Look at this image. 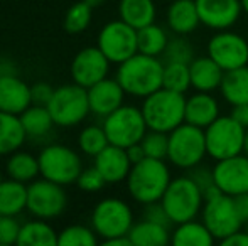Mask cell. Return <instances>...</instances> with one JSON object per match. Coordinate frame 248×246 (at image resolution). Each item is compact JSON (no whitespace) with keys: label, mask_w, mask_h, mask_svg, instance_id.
Here are the masks:
<instances>
[{"label":"cell","mask_w":248,"mask_h":246,"mask_svg":"<svg viewBox=\"0 0 248 246\" xmlns=\"http://www.w3.org/2000/svg\"><path fill=\"white\" fill-rule=\"evenodd\" d=\"M3 181V177H2V171H0V182H2Z\"/></svg>","instance_id":"11a10c76"},{"label":"cell","mask_w":248,"mask_h":246,"mask_svg":"<svg viewBox=\"0 0 248 246\" xmlns=\"http://www.w3.org/2000/svg\"><path fill=\"white\" fill-rule=\"evenodd\" d=\"M96 46L108 58L111 64H122L139 53L137 29L128 26L122 19L111 20L101 27Z\"/></svg>","instance_id":"7c38bea8"},{"label":"cell","mask_w":248,"mask_h":246,"mask_svg":"<svg viewBox=\"0 0 248 246\" xmlns=\"http://www.w3.org/2000/svg\"><path fill=\"white\" fill-rule=\"evenodd\" d=\"M206 150L204 128L194 127L191 123H181L169 131V150L167 160L179 169H194L201 164Z\"/></svg>","instance_id":"52a82bcc"},{"label":"cell","mask_w":248,"mask_h":246,"mask_svg":"<svg viewBox=\"0 0 248 246\" xmlns=\"http://www.w3.org/2000/svg\"><path fill=\"white\" fill-rule=\"evenodd\" d=\"M219 243L225 246H248V230L247 231L238 230L236 233L230 234L225 240H221Z\"/></svg>","instance_id":"f6af8a7d"},{"label":"cell","mask_w":248,"mask_h":246,"mask_svg":"<svg viewBox=\"0 0 248 246\" xmlns=\"http://www.w3.org/2000/svg\"><path fill=\"white\" fill-rule=\"evenodd\" d=\"M208 56L213 58L223 71L248 64V43L245 37L230 30H219L209 39Z\"/></svg>","instance_id":"5bb4252c"},{"label":"cell","mask_w":248,"mask_h":246,"mask_svg":"<svg viewBox=\"0 0 248 246\" xmlns=\"http://www.w3.org/2000/svg\"><path fill=\"white\" fill-rule=\"evenodd\" d=\"M202 223L208 226L215 240L218 241L236 233L245 224L238 214L233 196L221 192L218 186H213L204 192Z\"/></svg>","instance_id":"277c9868"},{"label":"cell","mask_w":248,"mask_h":246,"mask_svg":"<svg viewBox=\"0 0 248 246\" xmlns=\"http://www.w3.org/2000/svg\"><path fill=\"white\" fill-rule=\"evenodd\" d=\"M96 236L93 228L73 224L58 233V246H95L98 243Z\"/></svg>","instance_id":"d590c367"},{"label":"cell","mask_w":248,"mask_h":246,"mask_svg":"<svg viewBox=\"0 0 248 246\" xmlns=\"http://www.w3.org/2000/svg\"><path fill=\"white\" fill-rule=\"evenodd\" d=\"M230 115L242 125V127L248 128V103H243V105H233V110Z\"/></svg>","instance_id":"bcb514c9"},{"label":"cell","mask_w":248,"mask_h":246,"mask_svg":"<svg viewBox=\"0 0 248 246\" xmlns=\"http://www.w3.org/2000/svg\"><path fill=\"white\" fill-rule=\"evenodd\" d=\"M191 69V86L196 91H213L219 88L225 71L213 58L202 56L194 58L189 64Z\"/></svg>","instance_id":"603a6c76"},{"label":"cell","mask_w":248,"mask_h":246,"mask_svg":"<svg viewBox=\"0 0 248 246\" xmlns=\"http://www.w3.org/2000/svg\"><path fill=\"white\" fill-rule=\"evenodd\" d=\"M144 219H149V221H154V223L164 224V226H169V224H172V221L169 219V216H167L166 209H164V206H162V203H160V201L145 204Z\"/></svg>","instance_id":"b9f144b4"},{"label":"cell","mask_w":248,"mask_h":246,"mask_svg":"<svg viewBox=\"0 0 248 246\" xmlns=\"http://www.w3.org/2000/svg\"><path fill=\"white\" fill-rule=\"evenodd\" d=\"M22 127L26 130L27 137L32 138H43L52 130L54 120H52L47 106L43 105H31L27 110H24L19 115Z\"/></svg>","instance_id":"1f68e13d"},{"label":"cell","mask_w":248,"mask_h":246,"mask_svg":"<svg viewBox=\"0 0 248 246\" xmlns=\"http://www.w3.org/2000/svg\"><path fill=\"white\" fill-rule=\"evenodd\" d=\"M247 128L242 127L232 115L218 116L209 127L204 128L206 150L215 160L235 157L243 154Z\"/></svg>","instance_id":"ba28073f"},{"label":"cell","mask_w":248,"mask_h":246,"mask_svg":"<svg viewBox=\"0 0 248 246\" xmlns=\"http://www.w3.org/2000/svg\"><path fill=\"white\" fill-rule=\"evenodd\" d=\"M5 74H17V68L12 61L0 59V76H5Z\"/></svg>","instance_id":"f907efd6"},{"label":"cell","mask_w":248,"mask_h":246,"mask_svg":"<svg viewBox=\"0 0 248 246\" xmlns=\"http://www.w3.org/2000/svg\"><path fill=\"white\" fill-rule=\"evenodd\" d=\"M47 110L58 127H76L92 113L88 89L76 83L59 86L52 93L49 103H47Z\"/></svg>","instance_id":"8992f818"},{"label":"cell","mask_w":248,"mask_h":246,"mask_svg":"<svg viewBox=\"0 0 248 246\" xmlns=\"http://www.w3.org/2000/svg\"><path fill=\"white\" fill-rule=\"evenodd\" d=\"M118 15L124 22L139 30L149 24H154L155 3H154V0H120Z\"/></svg>","instance_id":"484cf974"},{"label":"cell","mask_w":248,"mask_h":246,"mask_svg":"<svg viewBox=\"0 0 248 246\" xmlns=\"http://www.w3.org/2000/svg\"><path fill=\"white\" fill-rule=\"evenodd\" d=\"M27 138L19 115L0 112V157L20 150Z\"/></svg>","instance_id":"cb8c5ba5"},{"label":"cell","mask_w":248,"mask_h":246,"mask_svg":"<svg viewBox=\"0 0 248 246\" xmlns=\"http://www.w3.org/2000/svg\"><path fill=\"white\" fill-rule=\"evenodd\" d=\"M134 226V213L125 201L117 197L101 199L92 213V228L103 240L125 236Z\"/></svg>","instance_id":"8fae6325"},{"label":"cell","mask_w":248,"mask_h":246,"mask_svg":"<svg viewBox=\"0 0 248 246\" xmlns=\"http://www.w3.org/2000/svg\"><path fill=\"white\" fill-rule=\"evenodd\" d=\"M52 93H54V88H51L49 83H44V81L34 83V85L31 86V98H32V105L47 106Z\"/></svg>","instance_id":"7bdbcfd3"},{"label":"cell","mask_w":248,"mask_h":246,"mask_svg":"<svg viewBox=\"0 0 248 246\" xmlns=\"http://www.w3.org/2000/svg\"><path fill=\"white\" fill-rule=\"evenodd\" d=\"M191 86V69L184 62H166L164 64L162 88L177 93H186Z\"/></svg>","instance_id":"836d02e7"},{"label":"cell","mask_w":248,"mask_h":246,"mask_svg":"<svg viewBox=\"0 0 248 246\" xmlns=\"http://www.w3.org/2000/svg\"><path fill=\"white\" fill-rule=\"evenodd\" d=\"M105 246H134L128 238V234L125 236H117V238H110V240H103Z\"/></svg>","instance_id":"681fc988"},{"label":"cell","mask_w":248,"mask_h":246,"mask_svg":"<svg viewBox=\"0 0 248 246\" xmlns=\"http://www.w3.org/2000/svg\"><path fill=\"white\" fill-rule=\"evenodd\" d=\"M37 159H39L41 177L59 186L75 184L83 171L79 155L66 145H47L41 150Z\"/></svg>","instance_id":"9c48e42d"},{"label":"cell","mask_w":248,"mask_h":246,"mask_svg":"<svg viewBox=\"0 0 248 246\" xmlns=\"http://www.w3.org/2000/svg\"><path fill=\"white\" fill-rule=\"evenodd\" d=\"M219 116V105L215 96L208 91H198L193 96L186 98V112L184 122L194 127L206 128Z\"/></svg>","instance_id":"44dd1931"},{"label":"cell","mask_w":248,"mask_h":246,"mask_svg":"<svg viewBox=\"0 0 248 246\" xmlns=\"http://www.w3.org/2000/svg\"><path fill=\"white\" fill-rule=\"evenodd\" d=\"M127 154H128V159H130L132 165L145 159V152H144V148H142L140 142H139V144L130 145V147H127Z\"/></svg>","instance_id":"c3c4849f"},{"label":"cell","mask_w":248,"mask_h":246,"mask_svg":"<svg viewBox=\"0 0 248 246\" xmlns=\"http://www.w3.org/2000/svg\"><path fill=\"white\" fill-rule=\"evenodd\" d=\"M199 24L196 0H174L167 9V26L179 36L194 32Z\"/></svg>","instance_id":"7402d4cb"},{"label":"cell","mask_w":248,"mask_h":246,"mask_svg":"<svg viewBox=\"0 0 248 246\" xmlns=\"http://www.w3.org/2000/svg\"><path fill=\"white\" fill-rule=\"evenodd\" d=\"M215 241V236L208 230V226L194 219L177 224L170 236V243L174 246H211Z\"/></svg>","instance_id":"83f0119b"},{"label":"cell","mask_w":248,"mask_h":246,"mask_svg":"<svg viewBox=\"0 0 248 246\" xmlns=\"http://www.w3.org/2000/svg\"><path fill=\"white\" fill-rule=\"evenodd\" d=\"M164 62L155 56L137 53L118 64L117 81L125 93L137 98H145L162 88Z\"/></svg>","instance_id":"6da1fadb"},{"label":"cell","mask_w":248,"mask_h":246,"mask_svg":"<svg viewBox=\"0 0 248 246\" xmlns=\"http://www.w3.org/2000/svg\"><path fill=\"white\" fill-rule=\"evenodd\" d=\"M242 2V9H243V12L248 15V0H240Z\"/></svg>","instance_id":"db71d44e"},{"label":"cell","mask_w":248,"mask_h":246,"mask_svg":"<svg viewBox=\"0 0 248 246\" xmlns=\"http://www.w3.org/2000/svg\"><path fill=\"white\" fill-rule=\"evenodd\" d=\"M128 238L134 246H164L170 241L169 226L144 219L132 226Z\"/></svg>","instance_id":"4dcf8cb0"},{"label":"cell","mask_w":248,"mask_h":246,"mask_svg":"<svg viewBox=\"0 0 248 246\" xmlns=\"http://www.w3.org/2000/svg\"><path fill=\"white\" fill-rule=\"evenodd\" d=\"M92 17H93V9L85 0H81V2H78V3H73L64 15L66 32H69V34L85 32L90 24H92Z\"/></svg>","instance_id":"8d00e7d4"},{"label":"cell","mask_w":248,"mask_h":246,"mask_svg":"<svg viewBox=\"0 0 248 246\" xmlns=\"http://www.w3.org/2000/svg\"><path fill=\"white\" fill-rule=\"evenodd\" d=\"M76 184H78V187L81 190H85V192H96V190H100L107 182H105L103 175L100 174L98 169L93 165V167L83 169L78 181H76Z\"/></svg>","instance_id":"60d3db41"},{"label":"cell","mask_w":248,"mask_h":246,"mask_svg":"<svg viewBox=\"0 0 248 246\" xmlns=\"http://www.w3.org/2000/svg\"><path fill=\"white\" fill-rule=\"evenodd\" d=\"M108 144H110V142H108V137H107V133H105V128L98 127V125L85 127L78 137L79 150H81L83 154L90 155V157H96Z\"/></svg>","instance_id":"e575fe53"},{"label":"cell","mask_w":248,"mask_h":246,"mask_svg":"<svg viewBox=\"0 0 248 246\" xmlns=\"http://www.w3.org/2000/svg\"><path fill=\"white\" fill-rule=\"evenodd\" d=\"M20 226H22V224H19L16 216L0 214V246L17 245Z\"/></svg>","instance_id":"ab89813d"},{"label":"cell","mask_w":248,"mask_h":246,"mask_svg":"<svg viewBox=\"0 0 248 246\" xmlns=\"http://www.w3.org/2000/svg\"><path fill=\"white\" fill-rule=\"evenodd\" d=\"M108 58L101 53L98 46L95 47H85L75 56L71 62V78L73 83L83 86L88 89L90 86L96 85L101 79H105L110 71Z\"/></svg>","instance_id":"9a60e30c"},{"label":"cell","mask_w":248,"mask_h":246,"mask_svg":"<svg viewBox=\"0 0 248 246\" xmlns=\"http://www.w3.org/2000/svg\"><path fill=\"white\" fill-rule=\"evenodd\" d=\"M32 105L31 86L17 74L0 76V112L20 115Z\"/></svg>","instance_id":"ffe728a7"},{"label":"cell","mask_w":248,"mask_h":246,"mask_svg":"<svg viewBox=\"0 0 248 246\" xmlns=\"http://www.w3.org/2000/svg\"><path fill=\"white\" fill-rule=\"evenodd\" d=\"M169 43L166 30L155 22L142 27L137 30V46L139 53L147 54V56H160L166 51V46Z\"/></svg>","instance_id":"d6a6232c"},{"label":"cell","mask_w":248,"mask_h":246,"mask_svg":"<svg viewBox=\"0 0 248 246\" xmlns=\"http://www.w3.org/2000/svg\"><path fill=\"white\" fill-rule=\"evenodd\" d=\"M213 179L219 190L230 196L248 192V157L245 154H238L218 160L213 169Z\"/></svg>","instance_id":"2e32d148"},{"label":"cell","mask_w":248,"mask_h":246,"mask_svg":"<svg viewBox=\"0 0 248 246\" xmlns=\"http://www.w3.org/2000/svg\"><path fill=\"white\" fill-rule=\"evenodd\" d=\"M86 3H88L92 9H96V7H100V5H103V2L105 0H85Z\"/></svg>","instance_id":"816d5d0a"},{"label":"cell","mask_w":248,"mask_h":246,"mask_svg":"<svg viewBox=\"0 0 248 246\" xmlns=\"http://www.w3.org/2000/svg\"><path fill=\"white\" fill-rule=\"evenodd\" d=\"M160 203L169 219L174 224H181L198 216L204 206V194L191 177H177L170 179Z\"/></svg>","instance_id":"5b68a950"},{"label":"cell","mask_w":248,"mask_h":246,"mask_svg":"<svg viewBox=\"0 0 248 246\" xmlns=\"http://www.w3.org/2000/svg\"><path fill=\"white\" fill-rule=\"evenodd\" d=\"M24 209H27V186L10 177L0 182V214L19 216Z\"/></svg>","instance_id":"4316f807"},{"label":"cell","mask_w":248,"mask_h":246,"mask_svg":"<svg viewBox=\"0 0 248 246\" xmlns=\"http://www.w3.org/2000/svg\"><path fill=\"white\" fill-rule=\"evenodd\" d=\"M95 167L103 175L107 184H118L122 181H127L132 162L128 159L127 148L108 144L95 157Z\"/></svg>","instance_id":"d6986e66"},{"label":"cell","mask_w":248,"mask_h":246,"mask_svg":"<svg viewBox=\"0 0 248 246\" xmlns=\"http://www.w3.org/2000/svg\"><path fill=\"white\" fill-rule=\"evenodd\" d=\"M125 95L127 93L122 88L120 83L117 81V78H105L88 88L90 110H92L93 115L105 118V116H108L110 113H113L115 110L124 105Z\"/></svg>","instance_id":"ac0fdd59"},{"label":"cell","mask_w":248,"mask_h":246,"mask_svg":"<svg viewBox=\"0 0 248 246\" xmlns=\"http://www.w3.org/2000/svg\"><path fill=\"white\" fill-rule=\"evenodd\" d=\"M194 182L199 186V189L202 190V194L208 189H211L215 184V179H213V171H206V169H198V171H193V174L189 175Z\"/></svg>","instance_id":"ee69618b"},{"label":"cell","mask_w":248,"mask_h":246,"mask_svg":"<svg viewBox=\"0 0 248 246\" xmlns=\"http://www.w3.org/2000/svg\"><path fill=\"white\" fill-rule=\"evenodd\" d=\"M162 56L166 62H184V64H191V61L194 59V51L191 47L189 41H186L183 36H179L167 43L166 51H164Z\"/></svg>","instance_id":"f35d334b"},{"label":"cell","mask_w":248,"mask_h":246,"mask_svg":"<svg viewBox=\"0 0 248 246\" xmlns=\"http://www.w3.org/2000/svg\"><path fill=\"white\" fill-rule=\"evenodd\" d=\"M233 199H235V206H236V209H238L240 217H242L243 223L247 224V221H248V192L233 196Z\"/></svg>","instance_id":"7dc6e473"},{"label":"cell","mask_w":248,"mask_h":246,"mask_svg":"<svg viewBox=\"0 0 248 246\" xmlns=\"http://www.w3.org/2000/svg\"><path fill=\"white\" fill-rule=\"evenodd\" d=\"M243 154L248 157V128H247V135H245V145H243Z\"/></svg>","instance_id":"f5cc1de1"},{"label":"cell","mask_w":248,"mask_h":246,"mask_svg":"<svg viewBox=\"0 0 248 246\" xmlns=\"http://www.w3.org/2000/svg\"><path fill=\"white\" fill-rule=\"evenodd\" d=\"M201 24L209 29H230L242 14L240 0H196Z\"/></svg>","instance_id":"e0dca14e"},{"label":"cell","mask_w":248,"mask_h":246,"mask_svg":"<svg viewBox=\"0 0 248 246\" xmlns=\"http://www.w3.org/2000/svg\"><path fill=\"white\" fill-rule=\"evenodd\" d=\"M169 182L170 174L164 160L145 157L132 165L127 177V189L137 203L145 206L162 199Z\"/></svg>","instance_id":"7a4b0ae2"},{"label":"cell","mask_w":248,"mask_h":246,"mask_svg":"<svg viewBox=\"0 0 248 246\" xmlns=\"http://www.w3.org/2000/svg\"><path fill=\"white\" fill-rule=\"evenodd\" d=\"M142 148L145 152V157L150 159H167V150H169V133L157 130H149L140 140Z\"/></svg>","instance_id":"74e56055"},{"label":"cell","mask_w":248,"mask_h":246,"mask_svg":"<svg viewBox=\"0 0 248 246\" xmlns=\"http://www.w3.org/2000/svg\"><path fill=\"white\" fill-rule=\"evenodd\" d=\"M140 110L149 130L169 133L181 123H184L186 98L184 93L160 88L152 95L145 96Z\"/></svg>","instance_id":"3957f363"},{"label":"cell","mask_w":248,"mask_h":246,"mask_svg":"<svg viewBox=\"0 0 248 246\" xmlns=\"http://www.w3.org/2000/svg\"><path fill=\"white\" fill-rule=\"evenodd\" d=\"M5 172L10 179L19 182H32L37 179V175H41V169H39V159L34 157L29 152H14L10 154L9 160L5 164Z\"/></svg>","instance_id":"f546056e"},{"label":"cell","mask_w":248,"mask_h":246,"mask_svg":"<svg viewBox=\"0 0 248 246\" xmlns=\"http://www.w3.org/2000/svg\"><path fill=\"white\" fill-rule=\"evenodd\" d=\"M19 246H58V233L46 219L27 221L20 226Z\"/></svg>","instance_id":"f1b7e54d"},{"label":"cell","mask_w":248,"mask_h":246,"mask_svg":"<svg viewBox=\"0 0 248 246\" xmlns=\"http://www.w3.org/2000/svg\"><path fill=\"white\" fill-rule=\"evenodd\" d=\"M219 91L232 106L248 103V66L225 71Z\"/></svg>","instance_id":"d4e9b609"},{"label":"cell","mask_w":248,"mask_h":246,"mask_svg":"<svg viewBox=\"0 0 248 246\" xmlns=\"http://www.w3.org/2000/svg\"><path fill=\"white\" fill-rule=\"evenodd\" d=\"M103 120V128L108 142L124 148L139 144L149 130L142 110L137 106L122 105Z\"/></svg>","instance_id":"30bf717a"},{"label":"cell","mask_w":248,"mask_h":246,"mask_svg":"<svg viewBox=\"0 0 248 246\" xmlns=\"http://www.w3.org/2000/svg\"><path fill=\"white\" fill-rule=\"evenodd\" d=\"M247 230H248V221H247Z\"/></svg>","instance_id":"9f6ffc18"},{"label":"cell","mask_w":248,"mask_h":246,"mask_svg":"<svg viewBox=\"0 0 248 246\" xmlns=\"http://www.w3.org/2000/svg\"><path fill=\"white\" fill-rule=\"evenodd\" d=\"M68 204L62 186L47 179H37L27 186V211L39 219H54L61 216Z\"/></svg>","instance_id":"4fadbf2b"}]
</instances>
